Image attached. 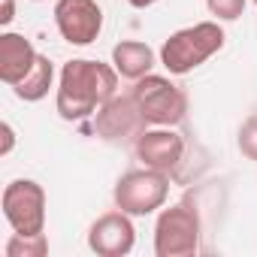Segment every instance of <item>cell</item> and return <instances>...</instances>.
<instances>
[{
	"label": "cell",
	"instance_id": "cell-2",
	"mask_svg": "<svg viewBox=\"0 0 257 257\" xmlns=\"http://www.w3.org/2000/svg\"><path fill=\"white\" fill-rule=\"evenodd\" d=\"M224 40L227 37H224V28L218 22H197L191 28L170 34V40H164L161 64L167 67V73L185 76V73L197 70L200 64H206L215 52H221Z\"/></svg>",
	"mask_w": 257,
	"mask_h": 257
},
{
	"label": "cell",
	"instance_id": "cell-14",
	"mask_svg": "<svg viewBox=\"0 0 257 257\" xmlns=\"http://www.w3.org/2000/svg\"><path fill=\"white\" fill-rule=\"evenodd\" d=\"M7 257H46L49 254V239L46 233H13L7 242Z\"/></svg>",
	"mask_w": 257,
	"mask_h": 257
},
{
	"label": "cell",
	"instance_id": "cell-3",
	"mask_svg": "<svg viewBox=\"0 0 257 257\" xmlns=\"http://www.w3.org/2000/svg\"><path fill=\"white\" fill-rule=\"evenodd\" d=\"M112 197H115V209L134 215V218L152 215V212L164 209V203L170 197V176L158 173L152 167L131 170L115 182Z\"/></svg>",
	"mask_w": 257,
	"mask_h": 257
},
{
	"label": "cell",
	"instance_id": "cell-11",
	"mask_svg": "<svg viewBox=\"0 0 257 257\" xmlns=\"http://www.w3.org/2000/svg\"><path fill=\"white\" fill-rule=\"evenodd\" d=\"M40 52L34 49V43L25 34L16 31H4L0 34V79L10 88H16L37 64Z\"/></svg>",
	"mask_w": 257,
	"mask_h": 257
},
{
	"label": "cell",
	"instance_id": "cell-7",
	"mask_svg": "<svg viewBox=\"0 0 257 257\" xmlns=\"http://www.w3.org/2000/svg\"><path fill=\"white\" fill-rule=\"evenodd\" d=\"M55 25L70 46H91L103 31V10L97 0H58Z\"/></svg>",
	"mask_w": 257,
	"mask_h": 257
},
{
	"label": "cell",
	"instance_id": "cell-1",
	"mask_svg": "<svg viewBox=\"0 0 257 257\" xmlns=\"http://www.w3.org/2000/svg\"><path fill=\"white\" fill-rule=\"evenodd\" d=\"M118 94V70L103 61L73 58L61 67L55 109L64 121H85Z\"/></svg>",
	"mask_w": 257,
	"mask_h": 257
},
{
	"label": "cell",
	"instance_id": "cell-8",
	"mask_svg": "<svg viewBox=\"0 0 257 257\" xmlns=\"http://www.w3.org/2000/svg\"><path fill=\"white\" fill-rule=\"evenodd\" d=\"M134 215H127L121 209L100 215L88 227V248L97 257H124L131 254L137 245V227L131 221Z\"/></svg>",
	"mask_w": 257,
	"mask_h": 257
},
{
	"label": "cell",
	"instance_id": "cell-18",
	"mask_svg": "<svg viewBox=\"0 0 257 257\" xmlns=\"http://www.w3.org/2000/svg\"><path fill=\"white\" fill-rule=\"evenodd\" d=\"M4 4V10H0V25H13V19H16V0H0Z\"/></svg>",
	"mask_w": 257,
	"mask_h": 257
},
{
	"label": "cell",
	"instance_id": "cell-17",
	"mask_svg": "<svg viewBox=\"0 0 257 257\" xmlns=\"http://www.w3.org/2000/svg\"><path fill=\"white\" fill-rule=\"evenodd\" d=\"M0 137H4V143H0V158H7V155L13 152V146H16V131H13L10 121L0 124Z\"/></svg>",
	"mask_w": 257,
	"mask_h": 257
},
{
	"label": "cell",
	"instance_id": "cell-21",
	"mask_svg": "<svg viewBox=\"0 0 257 257\" xmlns=\"http://www.w3.org/2000/svg\"><path fill=\"white\" fill-rule=\"evenodd\" d=\"M254 4H257V0H254Z\"/></svg>",
	"mask_w": 257,
	"mask_h": 257
},
{
	"label": "cell",
	"instance_id": "cell-6",
	"mask_svg": "<svg viewBox=\"0 0 257 257\" xmlns=\"http://www.w3.org/2000/svg\"><path fill=\"white\" fill-rule=\"evenodd\" d=\"M4 218L13 233L46 230V188L34 179H16L4 188Z\"/></svg>",
	"mask_w": 257,
	"mask_h": 257
},
{
	"label": "cell",
	"instance_id": "cell-4",
	"mask_svg": "<svg viewBox=\"0 0 257 257\" xmlns=\"http://www.w3.org/2000/svg\"><path fill=\"white\" fill-rule=\"evenodd\" d=\"M131 94L140 103V112L152 127H176L188 115V94L167 76L149 73L134 85Z\"/></svg>",
	"mask_w": 257,
	"mask_h": 257
},
{
	"label": "cell",
	"instance_id": "cell-12",
	"mask_svg": "<svg viewBox=\"0 0 257 257\" xmlns=\"http://www.w3.org/2000/svg\"><path fill=\"white\" fill-rule=\"evenodd\" d=\"M158 58H155V49L149 43H140V40H121L115 49H112V67L118 70L121 79H131V82H140L143 76H149L155 70Z\"/></svg>",
	"mask_w": 257,
	"mask_h": 257
},
{
	"label": "cell",
	"instance_id": "cell-5",
	"mask_svg": "<svg viewBox=\"0 0 257 257\" xmlns=\"http://www.w3.org/2000/svg\"><path fill=\"white\" fill-rule=\"evenodd\" d=\"M200 248V215L188 203L164 209L155 221V254L158 257H191Z\"/></svg>",
	"mask_w": 257,
	"mask_h": 257
},
{
	"label": "cell",
	"instance_id": "cell-13",
	"mask_svg": "<svg viewBox=\"0 0 257 257\" xmlns=\"http://www.w3.org/2000/svg\"><path fill=\"white\" fill-rule=\"evenodd\" d=\"M52 85H55V64H52L46 55H40L37 64H34V70H31L13 91H16V97L25 100V103H40V100L49 94Z\"/></svg>",
	"mask_w": 257,
	"mask_h": 257
},
{
	"label": "cell",
	"instance_id": "cell-16",
	"mask_svg": "<svg viewBox=\"0 0 257 257\" xmlns=\"http://www.w3.org/2000/svg\"><path fill=\"white\" fill-rule=\"evenodd\" d=\"M206 10L215 16V22H236L245 13V0H206Z\"/></svg>",
	"mask_w": 257,
	"mask_h": 257
},
{
	"label": "cell",
	"instance_id": "cell-15",
	"mask_svg": "<svg viewBox=\"0 0 257 257\" xmlns=\"http://www.w3.org/2000/svg\"><path fill=\"white\" fill-rule=\"evenodd\" d=\"M236 146H239V152H242L248 161H257V112L242 121L239 137H236Z\"/></svg>",
	"mask_w": 257,
	"mask_h": 257
},
{
	"label": "cell",
	"instance_id": "cell-9",
	"mask_svg": "<svg viewBox=\"0 0 257 257\" xmlns=\"http://www.w3.org/2000/svg\"><path fill=\"white\" fill-rule=\"evenodd\" d=\"M137 158L158 170V173H176L182 167L185 158V140L173 131V127H146V131L137 137Z\"/></svg>",
	"mask_w": 257,
	"mask_h": 257
},
{
	"label": "cell",
	"instance_id": "cell-10",
	"mask_svg": "<svg viewBox=\"0 0 257 257\" xmlns=\"http://www.w3.org/2000/svg\"><path fill=\"white\" fill-rule=\"evenodd\" d=\"M146 118L140 112V103L134 100V94H127V97H112L109 103H103L94 115V127H97V134L103 140H124V137H140L146 131Z\"/></svg>",
	"mask_w": 257,
	"mask_h": 257
},
{
	"label": "cell",
	"instance_id": "cell-20",
	"mask_svg": "<svg viewBox=\"0 0 257 257\" xmlns=\"http://www.w3.org/2000/svg\"><path fill=\"white\" fill-rule=\"evenodd\" d=\"M34 4H40V0H34Z\"/></svg>",
	"mask_w": 257,
	"mask_h": 257
},
{
	"label": "cell",
	"instance_id": "cell-19",
	"mask_svg": "<svg viewBox=\"0 0 257 257\" xmlns=\"http://www.w3.org/2000/svg\"><path fill=\"white\" fill-rule=\"evenodd\" d=\"M127 4H131L134 10H149V7H155L158 0H127Z\"/></svg>",
	"mask_w": 257,
	"mask_h": 257
}]
</instances>
